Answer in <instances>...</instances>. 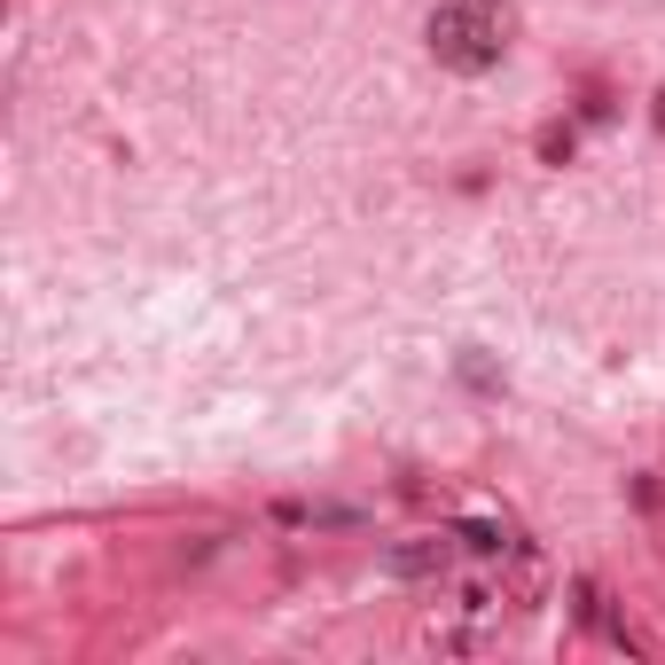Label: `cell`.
Segmentation results:
<instances>
[{
  "label": "cell",
  "mask_w": 665,
  "mask_h": 665,
  "mask_svg": "<svg viewBox=\"0 0 665 665\" xmlns=\"http://www.w3.org/2000/svg\"><path fill=\"white\" fill-rule=\"evenodd\" d=\"M509 32H516V16L501 0H447V9H431V56L462 79H486L509 56Z\"/></svg>",
  "instance_id": "1"
},
{
  "label": "cell",
  "mask_w": 665,
  "mask_h": 665,
  "mask_svg": "<svg viewBox=\"0 0 665 665\" xmlns=\"http://www.w3.org/2000/svg\"><path fill=\"white\" fill-rule=\"evenodd\" d=\"M384 572L392 580H423V572H447V541H407L384 556Z\"/></svg>",
  "instance_id": "2"
},
{
  "label": "cell",
  "mask_w": 665,
  "mask_h": 665,
  "mask_svg": "<svg viewBox=\"0 0 665 665\" xmlns=\"http://www.w3.org/2000/svg\"><path fill=\"white\" fill-rule=\"evenodd\" d=\"M470 548H478V556H501L509 548V525H494V516H470V525H454Z\"/></svg>",
  "instance_id": "3"
},
{
  "label": "cell",
  "mask_w": 665,
  "mask_h": 665,
  "mask_svg": "<svg viewBox=\"0 0 665 665\" xmlns=\"http://www.w3.org/2000/svg\"><path fill=\"white\" fill-rule=\"evenodd\" d=\"M541 157H548V165L572 157V126H548V133H541Z\"/></svg>",
  "instance_id": "4"
}]
</instances>
